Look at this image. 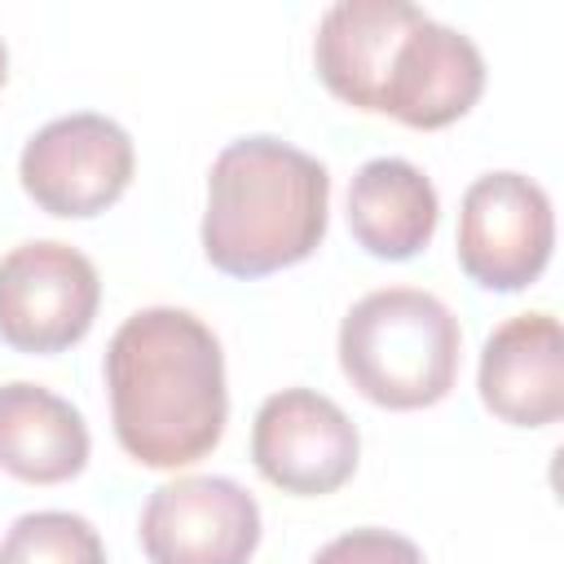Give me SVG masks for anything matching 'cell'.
Instances as JSON below:
<instances>
[{
	"mask_svg": "<svg viewBox=\"0 0 564 564\" xmlns=\"http://www.w3.org/2000/svg\"><path fill=\"white\" fill-rule=\"evenodd\" d=\"M436 220H441L436 185L410 159L383 154L357 167L348 185V229L366 256L410 260L432 242Z\"/></svg>",
	"mask_w": 564,
	"mask_h": 564,
	"instance_id": "cell-13",
	"label": "cell"
},
{
	"mask_svg": "<svg viewBox=\"0 0 564 564\" xmlns=\"http://www.w3.org/2000/svg\"><path fill=\"white\" fill-rule=\"evenodd\" d=\"M137 533L150 564H247L260 546V502L229 476H181L145 498Z\"/></svg>",
	"mask_w": 564,
	"mask_h": 564,
	"instance_id": "cell-8",
	"label": "cell"
},
{
	"mask_svg": "<svg viewBox=\"0 0 564 564\" xmlns=\"http://www.w3.org/2000/svg\"><path fill=\"white\" fill-rule=\"evenodd\" d=\"M308 564H427L423 551L392 529H348L330 538Z\"/></svg>",
	"mask_w": 564,
	"mask_h": 564,
	"instance_id": "cell-15",
	"label": "cell"
},
{
	"mask_svg": "<svg viewBox=\"0 0 564 564\" xmlns=\"http://www.w3.org/2000/svg\"><path fill=\"white\" fill-rule=\"evenodd\" d=\"M330 172L282 137L229 141L207 176L203 256L229 278H269L326 238Z\"/></svg>",
	"mask_w": 564,
	"mask_h": 564,
	"instance_id": "cell-2",
	"label": "cell"
},
{
	"mask_svg": "<svg viewBox=\"0 0 564 564\" xmlns=\"http://www.w3.org/2000/svg\"><path fill=\"white\" fill-rule=\"evenodd\" d=\"M0 564H106V546L75 511H26L0 538Z\"/></svg>",
	"mask_w": 564,
	"mask_h": 564,
	"instance_id": "cell-14",
	"label": "cell"
},
{
	"mask_svg": "<svg viewBox=\"0 0 564 564\" xmlns=\"http://www.w3.org/2000/svg\"><path fill=\"white\" fill-rule=\"evenodd\" d=\"M4 75H9V48H4V40H0V84H4Z\"/></svg>",
	"mask_w": 564,
	"mask_h": 564,
	"instance_id": "cell-16",
	"label": "cell"
},
{
	"mask_svg": "<svg viewBox=\"0 0 564 564\" xmlns=\"http://www.w3.org/2000/svg\"><path fill=\"white\" fill-rule=\"evenodd\" d=\"M458 317L419 286H383L361 295L339 322V370L383 410H427L458 379Z\"/></svg>",
	"mask_w": 564,
	"mask_h": 564,
	"instance_id": "cell-3",
	"label": "cell"
},
{
	"mask_svg": "<svg viewBox=\"0 0 564 564\" xmlns=\"http://www.w3.org/2000/svg\"><path fill=\"white\" fill-rule=\"evenodd\" d=\"M419 4L405 0H339L322 13L313 62L322 84L352 110H379L383 66L401 40V31L419 18Z\"/></svg>",
	"mask_w": 564,
	"mask_h": 564,
	"instance_id": "cell-11",
	"label": "cell"
},
{
	"mask_svg": "<svg viewBox=\"0 0 564 564\" xmlns=\"http://www.w3.org/2000/svg\"><path fill=\"white\" fill-rule=\"evenodd\" d=\"M476 388L511 427H551L564 414V335L551 313L507 317L480 348Z\"/></svg>",
	"mask_w": 564,
	"mask_h": 564,
	"instance_id": "cell-10",
	"label": "cell"
},
{
	"mask_svg": "<svg viewBox=\"0 0 564 564\" xmlns=\"http://www.w3.org/2000/svg\"><path fill=\"white\" fill-rule=\"evenodd\" d=\"M361 454L357 423L313 388H282L260 401L251 423L256 471L295 498H322L352 480Z\"/></svg>",
	"mask_w": 564,
	"mask_h": 564,
	"instance_id": "cell-7",
	"label": "cell"
},
{
	"mask_svg": "<svg viewBox=\"0 0 564 564\" xmlns=\"http://www.w3.org/2000/svg\"><path fill=\"white\" fill-rule=\"evenodd\" d=\"M480 93H485L480 48L463 31L419 13L401 31L383 66L375 115H392L405 128L432 132V128H449L454 119H463L480 101Z\"/></svg>",
	"mask_w": 564,
	"mask_h": 564,
	"instance_id": "cell-9",
	"label": "cell"
},
{
	"mask_svg": "<svg viewBox=\"0 0 564 564\" xmlns=\"http://www.w3.org/2000/svg\"><path fill=\"white\" fill-rule=\"evenodd\" d=\"M132 137L115 119L79 110L44 123L22 145L18 181L40 212L62 220H88L123 198V189L132 185Z\"/></svg>",
	"mask_w": 564,
	"mask_h": 564,
	"instance_id": "cell-4",
	"label": "cell"
},
{
	"mask_svg": "<svg viewBox=\"0 0 564 564\" xmlns=\"http://www.w3.org/2000/svg\"><path fill=\"white\" fill-rule=\"evenodd\" d=\"M93 436L84 414L44 383L0 388V467L26 485H62L88 467Z\"/></svg>",
	"mask_w": 564,
	"mask_h": 564,
	"instance_id": "cell-12",
	"label": "cell"
},
{
	"mask_svg": "<svg viewBox=\"0 0 564 564\" xmlns=\"http://www.w3.org/2000/svg\"><path fill=\"white\" fill-rule=\"evenodd\" d=\"M97 304V264L70 242L40 238L0 260V339L18 352H66L93 330Z\"/></svg>",
	"mask_w": 564,
	"mask_h": 564,
	"instance_id": "cell-5",
	"label": "cell"
},
{
	"mask_svg": "<svg viewBox=\"0 0 564 564\" xmlns=\"http://www.w3.org/2000/svg\"><path fill=\"white\" fill-rule=\"evenodd\" d=\"M115 441L154 471L189 467L225 436V352L203 317L154 304L123 317L106 344Z\"/></svg>",
	"mask_w": 564,
	"mask_h": 564,
	"instance_id": "cell-1",
	"label": "cell"
},
{
	"mask_svg": "<svg viewBox=\"0 0 564 564\" xmlns=\"http://www.w3.org/2000/svg\"><path fill=\"white\" fill-rule=\"evenodd\" d=\"M458 264L485 291H524L542 278L555 247V212L524 172H485L458 207Z\"/></svg>",
	"mask_w": 564,
	"mask_h": 564,
	"instance_id": "cell-6",
	"label": "cell"
}]
</instances>
